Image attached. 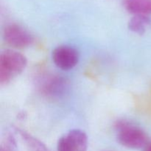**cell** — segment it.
I'll return each mask as SVG.
<instances>
[{"instance_id":"6da1fadb","label":"cell","mask_w":151,"mask_h":151,"mask_svg":"<svg viewBox=\"0 0 151 151\" xmlns=\"http://www.w3.org/2000/svg\"><path fill=\"white\" fill-rule=\"evenodd\" d=\"M116 139L123 147L133 150L145 147L148 144V137L145 131L138 125L125 119H121L115 126Z\"/></svg>"},{"instance_id":"7a4b0ae2","label":"cell","mask_w":151,"mask_h":151,"mask_svg":"<svg viewBox=\"0 0 151 151\" xmlns=\"http://www.w3.org/2000/svg\"><path fill=\"white\" fill-rule=\"evenodd\" d=\"M27 58L22 53L11 50L1 52L0 55V83L6 85L26 68Z\"/></svg>"},{"instance_id":"3957f363","label":"cell","mask_w":151,"mask_h":151,"mask_svg":"<svg viewBox=\"0 0 151 151\" xmlns=\"http://www.w3.org/2000/svg\"><path fill=\"white\" fill-rule=\"evenodd\" d=\"M3 38L8 45L17 49L29 47L34 41L33 36L29 31L16 24L5 27L3 31Z\"/></svg>"},{"instance_id":"277c9868","label":"cell","mask_w":151,"mask_h":151,"mask_svg":"<svg viewBox=\"0 0 151 151\" xmlns=\"http://www.w3.org/2000/svg\"><path fill=\"white\" fill-rule=\"evenodd\" d=\"M88 138L84 131L73 129L63 134L58 139V151H87Z\"/></svg>"},{"instance_id":"5b68a950","label":"cell","mask_w":151,"mask_h":151,"mask_svg":"<svg viewBox=\"0 0 151 151\" xmlns=\"http://www.w3.org/2000/svg\"><path fill=\"white\" fill-rule=\"evenodd\" d=\"M52 58L55 65L64 71L72 69L79 62V52L71 46L61 45L54 49Z\"/></svg>"},{"instance_id":"8992f818","label":"cell","mask_w":151,"mask_h":151,"mask_svg":"<svg viewBox=\"0 0 151 151\" xmlns=\"http://www.w3.org/2000/svg\"><path fill=\"white\" fill-rule=\"evenodd\" d=\"M123 6L134 15H151V0H123Z\"/></svg>"},{"instance_id":"52a82bcc","label":"cell","mask_w":151,"mask_h":151,"mask_svg":"<svg viewBox=\"0 0 151 151\" xmlns=\"http://www.w3.org/2000/svg\"><path fill=\"white\" fill-rule=\"evenodd\" d=\"M67 82L61 77H53L50 78L44 86V91L50 96H58L66 91Z\"/></svg>"},{"instance_id":"ba28073f","label":"cell","mask_w":151,"mask_h":151,"mask_svg":"<svg viewBox=\"0 0 151 151\" xmlns=\"http://www.w3.org/2000/svg\"><path fill=\"white\" fill-rule=\"evenodd\" d=\"M151 24V19L145 15H134L128 22V29L138 35H143Z\"/></svg>"},{"instance_id":"9c48e42d","label":"cell","mask_w":151,"mask_h":151,"mask_svg":"<svg viewBox=\"0 0 151 151\" xmlns=\"http://www.w3.org/2000/svg\"><path fill=\"white\" fill-rule=\"evenodd\" d=\"M19 134H20L22 139L26 144L27 147L30 151H49L48 149L42 142H41L39 140L36 139L29 134L22 131H19Z\"/></svg>"},{"instance_id":"30bf717a","label":"cell","mask_w":151,"mask_h":151,"mask_svg":"<svg viewBox=\"0 0 151 151\" xmlns=\"http://www.w3.org/2000/svg\"><path fill=\"white\" fill-rule=\"evenodd\" d=\"M10 147V145H6L5 147H1L0 151H13Z\"/></svg>"},{"instance_id":"8fae6325","label":"cell","mask_w":151,"mask_h":151,"mask_svg":"<svg viewBox=\"0 0 151 151\" xmlns=\"http://www.w3.org/2000/svg\"><path fill=\"white\" fill-rule=\"evenodd\" d=\"M144 151H151V142H149L148 144L145 147Z\"/></svg>"}]
</instances>
